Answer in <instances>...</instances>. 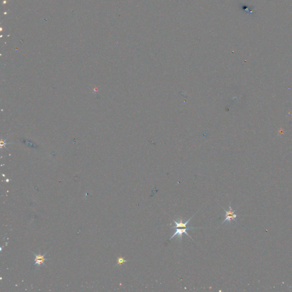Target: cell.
<instances>
[{"mask_svg":"<svg viewBox=\"0 0 292 292\" xmlns=\"http://www.w3.org/2000/svg\"><path fill=\"white\" fill-rule=\"evenodd\" d=\"M194 216H192L189 220H187L185 223H183V219L182 218H180L179 220L178 221H177L176 220H173V221L175 223V226L173 227H171V228H172V229H175V228H187V225H188L189 222L191 221V220L192 219V217Z\"/></svg>","mask_w":292,"mask_h":292,"instance_id":"obj_3","label":"cell"},{"mask_svg":"<svg viewBox=\"0 0 292 292\" xmlns=\"http://www.w3.org/2000/svg\"><path fill=\"white\" fill-rule=\"evenodd\" d=\"M195 228H195V227H187V228H175V229H175V232H174V233H173V235H172V236H171L170 238H169V240H171V239H172L173 237H175V236H177V238H178V239L180 240V241H181V240H182V236H183V234H185V235H187L189 236V237H190V238H191L192 240H193V239H192V237H191V236H190V235L188 234V233H187V231L188 229H195Z\"/></svg>","mask_w":292,"mask_h":292,"instance_id":"obj_1","label":"cell"},{"mask_svg":"<svg viewBox=\"0 0 292 292\" xmlns=\"http://www.w3.org/2000/svg\"><path fill=\"white\" fill-rule=\"evenodd\" d=\"M223 209H224V211L225 212V218H224V221L222 222V224H224V223L226 222V221H228L229 223H231L232 220H234V221H236V219L237 217V215L235 213V212H236V210H234V211L232 210V207L231 206V203L229 204L228 211H226L224 208H223Z\"/></svg>","mask_w":292,"mask_h":292,"instance_id":"obj_2","label":"cell"},{"mask_svg":"<svg viewBox=\"0 0 292 292\" xmlns=\"http://www.w3.org/2000/svg\"><path fill=\"white\" fill-rule=\"evenodd\" d=\"M45 260H46L45 259V255H36L35 265L40 266V265H41V264L45 265L44 262Z\"/></svg>","mask_w":292,"mask_h":292,"instance_id":"obj_4","label":"cell"},{"mask_svg":"<svg viewBox=\"0 0 292 292\" xmlns=\"http://www.w3.org/2000/svg\"><path fill=\"white\" fill-rule=\"evenodd\" d=\"M127 262V261H126L124 260L123 258L122 257H119L118 259V264H122L124 263H126Z\"/></svg>","mask_w":292,"mask_h":292,"instance_id":"obj_5","label":"cell"}]
</instances>
